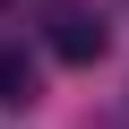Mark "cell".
<instances>
[{"label": "cell", "instance_id": "7a4b0ae2", "mask_svg": "<svg viewBox=\"0 0 129 129\" xmlns=\"http://www.w3.org/2000/svg\"><path fill=\"white\" fill-rule=\"evenodd\" d=\"M35 86H43V78H35V60L9 43V52H0V103L17 112V103H35Z\"/></svg>", "mask_w": 129, "mask_h": 129}, {"label": "cell", "instance_id": "6da1fadb", "mask_svg": "<svg viewBox=\"0 0 129 129\" xmlns=\"http://www.w3.org/2000/svg\"><path fill=\"white\" fill-rule=\"evenodd\" d=\"M43 43H52L60 60H78V69H86V60H103V43H112V35H103V17H95V9H52V17H43Z\"/></svg>", "mask_w": 129, "mask_h": 129}]
</instances>
